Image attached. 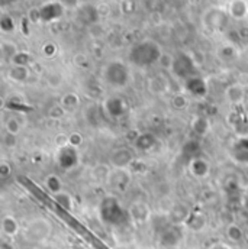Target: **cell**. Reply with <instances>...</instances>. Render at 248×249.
I'll use <instances>...</instances> for the list:
<instances>
[{
  "mask_svg": "<svg viewBox=\"0 0 248 249\" xmlns=\"http://www.w3.org/2000/svg\"><path fill=\"white\" fill-rule=\"evenodd\" d=\"M29 61H31L29 54H28V53H20V51H18V53L13 55V58H12L13 65H22V67H26Z\"/></svg>",
  "mask_w": 248,
  "mask_h": 249,
  "instance_id": "cell-21",
  "label": "cell"
},
{
  "mask_svg": "<svg viewBox=\"0 0 248 249\" xmlns=\"http://www.w3.org/2000/svg\"><path fill=\"white\" fill-rule=\"evenodd\" d=\"M172 71L174 75H177L179 78L189 80L197 75V64L194 62L193 57L180 53L173 58V65H172Z\"/></svg>",
  "mask_w": 248,
  "mask_h": 249,
  "instance_id": "cell-3",
  "label": "cell"
},
{
  "mask_svg": "<svg viewBox=\"0 0 248 249\" xmlns=\"http://www.w3.org/2000/svg\"><path fill=\"white\" fill-rule=\"evenodd\" d=\"M246 239L248 241V228H247V231H246Z\"/></svg>",
  "mask_w": 248,
  "mask_h": 249,
  "instance_id": "cell-29",
  "label": "cell"
},
{
  "mask_svg": "<svg viewBox=\"0 0 248 249\" xmlns=\"http://www.w3.org/2000/svg\"><path fill=\"white\" fill-rule=\"evenodd\" d=\"M6 130H7V133L16 136V135L20 132V124H19V122H18L16 119H9V121L6 122Z\"/></svg>",
  "mask_w": 248,
  "mask_h": 249,
  "instance_id": "cell-22",
  "label": "cell"
},
{
  "mask_svg": "<svg viewBox=\"0 0 248 249\" xmlns=\"http://www.w3.org/2000/svg\"><path fill=\"white\" fill-rule=\"evenodd\" d=\"M228 15H229L232 19H235V20H241V19L247 18V15H248L247 0H232V1H229Z\"/></svg>",
  "mask_w": 248,
  "mask_h": 249,
  "instance_id": "cell-6",
  "label": "cell"
},
{
  "mask_svg": "<svg viewBox=\"0 0 248 249\" xmlns=\"http://www.w3.org/2000/svg\"><path fill=\"white\" fill-rule=\"evenodd\" d=\"M1 232L6 236H15L19 232V223L13 216H4L1 219Z\"/></svg>",
  "mask_w": 248,
  "mask_h": 249,
  "instance_id": "cell-10",
  "label": "cell"
},
{
  "mask_svg": "<svg viewBox=\"0 0 248 249\" xmlns=\"http://www.w3.org/2000/svg\"><path fill=\"white\" fill-rule=\"evenodd\" d=\"M9 171H10V165L7 162H1L0 164V176L1 177H7L9 176Z\"/></svg>",
  "mask_w": 248,
  "mask_h": 249,
  "instance_id": "cell-26",
  "label": "cell"
},
{
  "mask_svg": "<svg viewBox=\"0 0 248 249\" xmlns=\"http://www.w3.org/2000/svg\"><path fill=\"white\" fill-rule=\"evenodd\" d=\"M227 236H228V239L229 241H232V242H241L243 241V238L246 236V232L238 226V225H229L228 226V229H227Z\"/></svg>",
  "mask_w": 248,
  "mask_h": 249,
  "instance_id": "cell-16",
  "label": "cell"
},
{
  "mask_svg": "<svg viewBox=\"0 0 248 249\" xmlns=\"http://www.w3.org/2000/svg\"><path fill=\"white\" fill-rule=\"evenodd\" d=\"M237 55H238V53H237L235 47L231 45V44H227V45H222V47L218 48V58H219L221 61H234V60L237 58Z\"/></svg>",
  "mask_w": 248,
  "mask_h": 249,
  "instance_id": "cell-12",
  "label": "cell"
},
{
  "mask_svg": "<svg viewBox=\"0 0 248 249\" xmlns=\"http://www.w3.org/2000/svg\"><path fill=\"white\" fill-rule=\"evenodd\" d=\"M186 87L187 90H189V93H191L193 96H199V97L205 96L206 94V90H208L206 81L203 78L197 77V75L193 77V78L186 80Z\"/></svg>",
  "mask_w": 248,
  "mask_h": 249,
  "instance_id": "cell-7",
  "label": "cell"
},
{
  "mask_svg": "<svg viewBox=\"0 0 248 249\" xmlns=\"http://www.w3.org/2000/svg\"><path fill=\"white\" fill-rule=\"evenodd\" d=\"M228 13L222 9H218V7H212L209 9L205 16H203V23L206 28H209L210 31H222L227 23H228Z\"/></svg>",
  "mask_w": 248,
  "mask_h": 249,
  "instance_id": "cell-4",
  "label": "cell"
},
{
  "mask_svg": "<svg viewBox=\"0 0 248 249\" xmlns=\"http://www.w3.org/2000/svg\"><path fill=\"white\" fill-rule=\"evenodd\" d=\"M126 1H129V0H126Z\"/></svg>",
  "mask_w": 248,
  "mask_h": 249,
  "instance_id": "cell-31",
  "label": "cell"
},
{
  "mask_svg": "<svg viewBox=\"0 0 248 249\" xmlns=\"http://www.w3.org/2000/svg\"><path fill=\"white\" fill-rule=\"evenodd\" d=\"M47 187L53 194H57L61 191V180L57 176H50L47 178Z\"/></svg>",
  "mask_w": 248,
  "mask_h": 249,
  "instance_id": "cell-20",
  "label": "cell"
},
{
  "mask_svg": "<svg viewBox=\"0 0 248 249\" xmlns=\"http://www.w3.org/2000/svg\"><path fill=\"white\" fill-rule=\"evenodd\" d=\"M0 29H1V32H4V34H12V32H15L16 25H15L13 18L9 16V15H3L1 19H0Z\"/></svg>",
  "mask_w": 248,
  "mask_h": 249,
  "instance_id": "cell-18",
  "label": "cell"
},
{
  "mask_svg": "<svg viewBox=\"0 0 248 249\" xmlns=\"http://www.w3.org/2000/svg\"><path fill=\"white\" fill-rule=\"evenodd\" d=\"M81 142H83V139H81V136L78 133H73V135L68 136V145H71L74 148H77Z\"/></svg>",
  "mask_w": 248,
  "mask_h": 249,
  "instance_id": "cell-24",
  "label": "cell"
},
{
  "mask_svg": "<svg viewBox=\"0 0 248 249\" xmlns=\"http://www.w3.org/2000/svg\"><path fill=\"white\" fill-rule=\"evenodd\" d=\"M0 249H15V247L10 244V242H1V245H0Z\"/></svg>",
  "mask_w": 248,
  "mask_h": 249,
  "instance_id": "cell-28",
  "label": "cell"
},
{
  "mask_svg": "<svg viewBox=\"0 0 248 249\" xmlns=\"http://www.w3.org/2000/svg\"><path fill=\"white\" fill-rule=\"evenodd\" d=\"M163 57V51L160 48V45L155 41L151 39H144L141 42H136L131 51H129V62L136 65V67H150L154 65L155 62H158Z\"/></svg>",
  "mask_w": 248,
  "mask_h": 249,
  "instance_id": "cell-1",
  "label": "cell"
},
{
  "mask_svg": "<svg viewBox=\"0 0 248 249\" xmlns=\"http://www.w3.org/2000/svg\"><path fill=\"white\" fill-rule=\"evenodd\" d=\"M228 1H232V0H228Z\"/></svg>",
  "mask_w": 248,
  "mask_h": 249,
  "instance_id": "cell-30",
  "label": "cell"
},
{
  "mask_svg": "<svg viewBox=\"0 0 248 249\" xmlns=\"http://www.w3.org/2000/svg\"><path fill=\"white\" fill-rule=\"evenodd\" d=\"M64 9L65 6L62 4V1L58 0H51L44 3L39 10H41V20L42 22H54L57 19H60L64 15Z\"/></svg>",
  "mask_w": 248,
  "mask_h": 249,
  "instance_id": "cell-5",
  "label": "cell"
},
{
  "mask_svg": "<svg viewBox=\"0 0 248 249\" xmlns=\"http://www.w3.org/2000/svg\"><path fill=\"white\" fill-rule=\"evenodd\" d=\"M78 18L84 23H95L99 19V12H97L96 7H93L90 4H86V6H81L78 9Z\"/></svg>",
  "mask_w": 248,
  "mask_h": 249,
  "instance_id": "cell-9",
  "label": "cell"
},
{
  "mask_svg": "<svg viewBox=\"0 0 248 249\" xmlns=\"http://www.w3.org/2000/svg\"><path fill=\"white\" fill-rule=\"evenodd\" d=\"M64 116V107L62 106H56V107H53L51 110H50V118H53V119H60Z\"/></svg>",
  "mask_w": 248,
  "mask_h": 249,
  "instance_id": "cell-25",
  "label": "cell"
},
{
  "mask_svg": "<svg viewBox=\"0 0 248 249\" xmlns=\"http://www.w3.org/2000/svg\"><path fill=\"white\" fill-rule=\"evenodd\" d=\"M54 200L58 203V206H61L64 210H68L70 212L73 209V198L65 191H60V193L54 194Z\"/></svg>",
  "mask_w": 248,
  "mask_h": 249,
  "instance_id": "cell-17",
  "label": "cell"
},
{
  "mask_svg": "<svg viewBox=\"0 0 248 249\" xmlns=\"http://www.w3.org/2000/svg\"><path fill=\"white\" fill-rule=\"evenodd\" d=\"M132 161V154L128 149H118L112 155V164L118 168H125Z\"/></svg>",
  "mask_w": 248,
  "mask_h": 249,
  "instance_id": "cell-11",
  "label": "cell"
},
{
  "mask_svg": "<svg viewBox=\"0 0 248 249\" xmlns=\"http://www.w3.org/2000/svg\"><path fill=\"white\" fill-rule=\"evenodd\" d=\"M209 164L202 158H194L191 161V171L196 177H206L209 174Z\"/></svg>",
  "mask_w": 248,
  "mask_h": 249,
  "instance_id": "cell-15",
  "label": "cell"
},
{
  "mask_svg": "<svg viewBox=\"0 0 248 249\" xmlns=\"http://www.w3.org/2000/svg\"><path fill=\"white\" fill-rule=\"evenodd\" d=\"M44 53H45L48 57H51V55L56 53V47H54V45H51V44H48V45H45V47H44Z\"/></svg>",
  "mask_w": 248,
  "mask_h": 249,
  "instance_id": "cell-27",
  "label": "cell"
},
{
  "mask_svg": "<svg viewBox=\"0 0 248 249\" xmlns=\"http://www.w3.org/2000/svg\"><path fill=\"white\" fill-rule=\"evenodd\" d=\"M173 107L174 109H185L187 106V99L183 96V94H177L173 97Z\"/></svg>",
  "mask_w": 248,
  "mask_h": 249,
  "instance_id": "cell-23",
  "label": "cell"
},
{
  "mask_svg": "<svg viewBox=\"0 0 248 249\" xmlns=\"http://www.w3.org/2000/svg\"><path fill=\"white\" fill-rule=\"evenodd\" d=\"M62 107L64 109H74L78 106V96L76 93H68L62 97Z\"/></svg>",
  "mask_w": 248,
  "mask_h": 249,
  "instance_id": "cell-19",
  "label": "cell"
},
{
  "mask_svg": "<svg viewBox=\"0 0 248 249\" xmlns=\"http://www.w3.org/2000/svg\"><path fill=\"white\" fill-rule=\"evenodd\" d=\"M29 77V71L26 67H22V65H13L10 70H9V78L12 81H16V83H23L26 78Z\"/></svg>",
  "mask_w": 248,
  "mask_h": 249,
  "instance_id": "cell-14",
  "label": "cell"
},
{
  "mask_svg": "<svg viewBox=\"0 0 248 249\" xmlns=\"http://www.w3.org/2000/svg\"><path fill=\"white\" fill-rule=\"evenodd\" d=\"M225 94H227V99H228L231 103L240 105L241 102H244L246 90H244V87L240 86V84H232V86H229V87L227 89Z\"/></svg>",
  "mask_w": 248,
  "mask_h": 249,
  "instance_id": "cell-8",
  "label": "cell"
},
{
  "mask_svg": "<svg viewBox=\"0 0 248 249\" xmlns=\"http://www.w3.org/2000/svg\"><path fill=\"white\" fill-rule=\"evenodd\" d=\"M129 213H131V216H132L136 222H144V220H147L148 216H150V210H148L147 204H144V203H136V204H134V206L131 207Z\"/></svg>",
  "mask_w": 248,
  "mask_h": 249,
  "instance_id": "cell-13",
  "label": "cell"
},
{
  "mask_svg": "<svg viewBox=\"0 0 248 249\" xmlns=\"http://www.w3.org/2000/svg\"><path fill=\"white\" fill-rule=\"evenodd\" d=\"M103 80L112 87H125L129 83V68L125 62L115 60L103 68Z\"/></svg>",
  "mask_w": 248,
  "mask_h": 249,
  "instance_id": "cell-2",
  "label": "cell"
}]
</instances>
